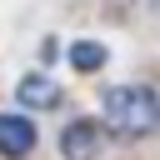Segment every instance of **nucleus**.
Masks as SVG:
<instances>
[{
	"mask_svg": "<svg viewBox=\"0 0 160 160\" xmlns=\"http://www.w3.org/2000/svg\"><path fill=\"white\" fill-rule=\"evenodd\" d=\"M105 120L120 135H150L160 125V95L145 85H115L105 90Z\"/></svg>",
	"mask_w": 160,
	"mask_h": 160,
	"instance_id": "1",
	"label": "nucleus"
},
{
	"mask_svg": "<svg viewBox=\"0 0 160 160\" xmlns=\"http://www.w3.org/2000/svg\"><path fill=\"white\" fill-rule=\"evenodd\" d=\"M30 150H35V125H30L25 115H0V155L20 160V155H30Z\"/></svg>",
	"mask_w": 160,
	"mask_h": 160,
	"instance_id": "2",
	"label": "nucleus"
},
{
	"mask_svg": "<svg viewBox=\"0 0 160 160\" xmlns=\"http://www.w3.org/2000/svg\"><path fill=\"white\" fill-rule=\"evenodd\" d=\"M60 150H65V160H95V150H100V130H95L90 120H75V125L60 135Z\"/></svg>",
	"mask_w": 160,
	"mask_h": 160,
	"instance_id": "3",
	"label": "nucleus"
},
{
	"mask_svg": "<svg viewBox=\"0 0 160 160\" xmlns=\"http://www.w3.org/2000/svg\"><path fill=\"white\" fill-rule=\"evenodd\" d=\"M60 100V85L50 75H25L20 80V105H55Z\"/></svg>",
	"mask_w": 160,
	"mask_h": 160,
	"instance_id": "4",
	"label": "nucleus"
},
{
	"mask_svg": "<svg viewBox=\"0 0 160 160\" xmlns=\"http://www.w3.org/2000/svg\"><path fill=\"white\" fill-rule=\"evenodd\" d=\"M70 65H75V70H100V65H105V50H100L95 40H80V45L70 50Z\"/></svg>",
	"mask_w": 160,
	"mask_h": 160,
	"instance_id": "5",
	"label": "nucleus"
}]
</instances>
